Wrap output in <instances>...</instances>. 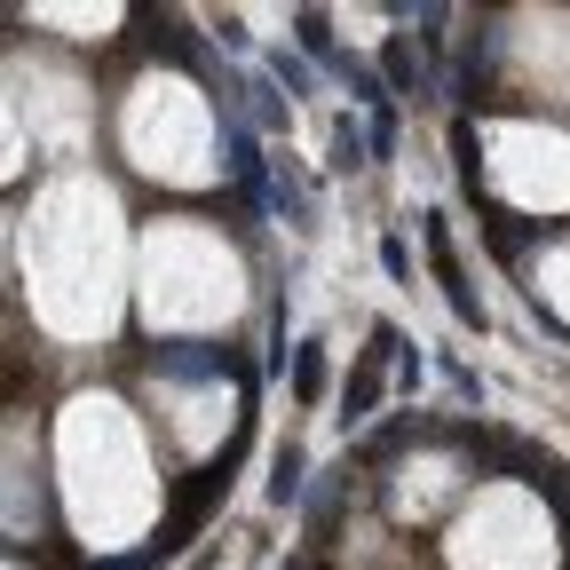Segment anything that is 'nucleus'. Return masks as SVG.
Segmentation results:
<instances>
[{"label":"nucleus","instance_id":"nucleus-1","mask_svg":"<svg viewBox=\"0 0 570 570\" xmlns=\"http://www.w3.org/2000/svg\"><path fill=\"white\" fill-rule=\"evenodd\" d=\"M206 277H223V285H238V262H230V246H214L206 230H190V223H159L151 230V325H190V317H230V302L223 294H206Z\"/></svg>","mask_w":570,"mask_h":570}]
</instances>
